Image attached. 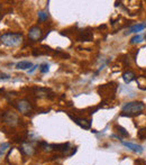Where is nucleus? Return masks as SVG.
I'll list each match as a JSON object with an SVG mask.
<instances>
[{"label": "nucleus", "instance_id": "obj_1", "mask_svg": "<svg viewBox=\"0 0 146 165\" xmlns=\"http://www.w3.org/2000/svg\"><path fill=\"white\" fill-rule=\"evenodd\" d=\"M145 110V105L142 101H131L124 105L121 109V116L126 117H134V116L140 115Z\"/></svg>", "mask_w": 146, "mask_h": 165}, {"label": "nucleus", "instance_id": "obj_2", "mask_svg": "<svg viewBox=\"0 0 146 165\" xmlns=\"http://www.w3.org/2000/svg\"><path fill=\"white\" fill-rule=\"evenodd\" d=\"M0 41L3 45L9 47H16L23 43V34L21 33H6L0 36Z\"/></svg>", "mask_w": 146, "mask_h": 165}, {"label": "nucleus", "instance_id": "obj_3", "mask_svg": "<svg viewBox=\"0 0 146 165\" xmlns=\"http://www.w3.org/2000/svg\"><path fill=\"white\" fill-rule=\"evenodd\" d=\"M92 39H94V34H92L91 28H85V29L81 30L78 35L79 42H91Z\"/></svg>", "mask_w": 146, "mask_h": 165}, {"label": "nucleus", "instance_id": "obj_4", "mask_svg": "<svg viewBox=\"0 0 146 165\" xmlns=\"http://www.w3.org/2000/svg\"><path fill=\"white\" fill-rule=\"evenodd\" d=\"M69 117H70L76 125H79L81 128H83V129H90L91 123L89 120H87V119H82V118L74 117V116H72V115H69Z\"/></svg>", "mask_w": 146, "mask_h": 165}, {"label": "nucleus", "instance_id": "obj_5", "mask_svg": "<svg viewBox=\"0 0 146 165\" xmlns=\"http://www.w3.org/2000/svg\"><path fill=\"white\" fill-rule=\"evenodd\" d=\"M28 36L29 38L32 39V41H38V39L42 37V29L39 27L37 26H33L28 32Z\"/></svg>", "mask_w": 146, "mask_h": 165}, {"label": "nucleus", "instance_id": "obj_6", "mask_svg": "<svg viewBox=\"0 0 146 165\" xmlns=\"http://www.w3.org/2000/svg\"><path fill=\"white\" fill-rule=\"evenodd\" d=\"M17 109L23 114H28L32 110V106L27 100H21L17 103Z\"/></svg>", "mask_w": 146, "mask_h": 165}, {"label": "nucleus", "instance_id": "obj_7", "mask_svg": "<svg viewBox=\"0 0 146 165\" xmlns=\"http://www.w3.org/2000/svg\"><path fill=\"white\" fill-rule=\"evenodd\" d=\"M3 120H5V123H7V124H10V125H15L17 124L18 121V117L16 115H15L14 112H6L5 115H3Z\"/></svg>", "mask_w": 146, "mask_h": 165}, {"label": "nucleus", "instance_id": "obj_8", "mask_svg": "<svg viewBox=\"0 0 146 165\" xmlns=\"http://www.w3.org/2000/svg\"><path fill=\"white\" fill-rule=\"evenodd\" d=\"M123 144L125 145L126 147H128L129 149L135 152V153H138V154L143 153V147H142L140 145L134 144V143H128V141H123Z\"/></svg>", "mask_w": 146, "mask_h": 165}, {"label": "nucleus", "instance_id": "obj_9", "mask_svg": "<svg viewBox=\"0 0 146 165\" xmlns=\"http://www.w3.org/2000/svg\"><path fill=\"white\" fill-rule=\"evenodd\" d=\"M51 149L54 150H60V152H63L65 153L66 150L70 149V144L69 143H65V144H56V145H51Z\"/></svg>", "mask_w": 146, "mask_h": 165}, {"label": "nucleus", "instance_id": "obj_10", "mask_svg": "<svg viewBox=\"0 0 146 165\" xmlns=\"http://www.w3.org/2000/svg\"><path fill=\"white\" fill-rule=\"evenodd\" d=\"M123 80L125 81V83H130L131 81L136 80V77H135V73L131 72V71H126L123 74Z\"/></svg>", "mask_w": 146, "mask_h": 165}, {"label": "nucleus", "instance_id": "obj_11", "mask_svg": "<svg viewBox=\"0 0 146 165\" xmlns=\"http://www.w3.org/2000/svg\"><path fill=\"white\" fill-rule=\"evenodd\" d=\"M33 64L30 62H28V61H21V62H18L17 64H16V69H18V70H28L29 71V68H32Z\"/></svg>", "mask_w": 146, "mask_h": 165}, {"label": "nucleus", "instance_id": "obj_12", "mask_svg": "<svg viewBox=\"0 0 146 165\" xmlns=\"http://www.w3.org/2000/svg\"><path fill=\"white\" fill-rule=\"evenodd\" d=\"M145 27H146V24L145 23H143V24H136V25H133V26L129 28V32L128 33H137V32H140V30H143Z\"/></svg>", "mask_w": 146, "mask_h": 165}, {"label": "nucleus", "instance_id": "obj_13", "mask_svg": "<svg viewBox=\"0 0 146 165\" xmlns=\"http://www.w3.org/2000/svg\"><path fill=\"white\" fill-rule=\"evenodd\" d=\"M36 90V96L38 97H47V93L51 92L48 89H35Z\"/></svg>", "mask_w": 146, "mask_h": 165}, {"label": "nucleus", "instance_id": "obj_14", "mask_svg": "<svg viewBox=\"0 0 146 165\" xmlns=\"http://www.w3.org/2000/svg\"><path fill=\"white\" fill-rule=\"evenodd\" d=\"M143 41V36L142 35H135L133 38L130 39V44H138Z\"/></svg>", "mask_w": 146, "mask_h": 165}, {"label": "nucleus", "instance_id": "obj_15", "mask_svg": "<svg viewBox=\"0 0 146 165\" xmlns=\"http://www.w3.org/2000/svg\"><path fill=\"white\" fill-rule=\"evenodd\" d=\"M117 130H118V133L121 134V135L125 136V137H128V136H129L128 132H126V129H125V128H124V127H121V126H117Z\"/></svg>", "mask_w": 146, "mask_h": 165}, {"label": "nucleus", "instance_id": "obj_16", "mask_svg": "<svg viewBox=\"0 0 146 165\" xmlns=\"http://www.w3.org/2000/svg\"><path fill=\"white\" fill-rule=\"evenodd\" d=\"M39 71H41V73H47L48 71H50V65L48 64H42L41 66H39Z\"/></svg>", "mask_w": 146, "mask_h": 165}, {"label": "nucleus", "instance_id": "obj_17", "mask_svg": "<svg viewBox=\"0 0 146 165\" xmlns=\"http://www.w3.org/2000/svg\"><path fill=\"white\" fill-rule=\"evenodd\" d=\"M38 18H39V20H41V21H44V20H46L47 18H48V15H47L46 12L39 11V12H38Z\"/></svg>", "mask_w": 146, "mask_h": 165}, {"label": "nucleus", "instance_id": "obj_18", "mask_svg": "<svg viewBox=\"0 0 146 165\" xmlns=\"http://www.w3.org/2000/svg\"><path fill=\"white\" fill-rule=\"evenodd\" d=\"M138 137H139L140 139H145L146 138V128H143V129H140L139 132H138Z\"/></svg>", "mask_w": 146, "mask_h": 165}, {"label": "nucleus", "instance_id": "obj_19", "mask_svg": "<svg viewBox=\"0 0 146 165\" xmlns=\"http://www.w3.org/2000/svg\"><path fill=\"white\" fill-rule=\"evenodd\" d=\"M135 165H146L145 159H143V158L136 159V161H135Z\"/></svg>", "mask_w": 146, "mask_h": 165}, {"label": "nucleus", "instance_id": "obj_20", "mask_svg": "<svg viewBox=\"0 0 146 165\" xmlns=\"http://www.w3.org/2000/svg\"><path fill=\"white\" fill-rule=\"evenodd\" d=\"M8 147H9V144H8V143H6V144H2V145H1V147H0V150H1V152L3 153V152H6V149H7Z\"/></svg>", "mask_w": 146, "mask_h": 165}, {"label": "nucleus", "instance_id": "obj_21", "mask_svg": "<svg viewBox=\"0 0 146 165\" xmlns=\"http://www.w3.org/2000/svg\"><path fill=\"white\" fill-rule=\"evenodd\" d=\"M9 79V75L6 73H2V72H0V80H7Z\"/></svg>", "mask_w": 146, "mask_h": 165}, {"label": "nucleus", "instance_id": "obj_22", "mask_svg": "<svg viewBox=\"0 0 146 165\" xmlns=\"http://www.w3.org/2000/svg\"><path fill=\"white\" fill-rule=\"evenodd\" d=\"M36 68H38L37 65H35V66H33V68H32V69H30V70L28 71V73H33V72H34V71L36 70Z\"/></svg>", "mask_w": 146, "mask_h": 165}, {"label": "nucleus", "instance_id": "obj_23", "mask_svg": "<svg viewBox=\"0 0 146 165\" xmlns=\"http://www.w3.org/2000/svg\"><path fill=\"white\" fill-rule=\"evenodd\" d=\"M2 156V152H1V150H0V157Z\"/></svg>", "mask_w": 146, "mask_h": 165}]
</instances>
